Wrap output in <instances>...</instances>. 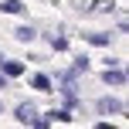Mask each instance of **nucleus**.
Listing matches in <instances>:
<instances>
[{"label": "nucleus", "instance_id": "obj_1", "mask_svg": "<svg viewBox=\"0 0 129 129\" xmlns=\"http://www.w3.org/2000/svg\"><path fill=\"white\" fill-rule=\"evenodd\" d=\"M99 112H122V102H116V99H102V102H99Z\"/></svg>", "mask_w": 129, "mask_h": 129}, {"label": "nucleus", "instance_id": "obj_2", "mask_svg": "<svg viewBox=\"0 0 129 129\" xmlns=\"http://www.w3.org/2000/svg\"><path fill=\"white\" fill-rule=\"evenodd\" d=\"M105 82H109V85H126V71H105Z\"/></svg>", "mask_w": 129, "mask_h": 129}, {"label": "nucleus", "instance_id": "obj_3", "mask_svg": "<svg viewBox=\"0 0 129 129\" xmlns=\"http://www.w3.org/2000/svg\"><path fill=\"white\" fill-rule=\"evenodd\" d=\"M31 82H34V88H38V92H48V88H51V78H48V75H34Z\"/></svg>", "mask_w": 129, "mask_h": 129}, {"label": "nucleus", "instance_id": "obj_4", "mask_svg": "<svg viewBox=\"0 0 129 129\" xmlns=\"http://www.w3.org/2000/svg\"><path fill=\"white\" fill-rule=\"evenodd\" d=\"M17 119H20V122H31V119H34V105H20V109H17Z\"/></svg>", "mask_w": 129, "mask_h": 129}, {"label": "nucleus", "instance_id": "obj_5", "mask_svg": "<svg viewBox=\"0 0 129 129\" xmlns=\"http://www.w3.org/2000/svg\"><path fill=\"white\" fill-rule=\"evenodd\" d=\"M20 71H24V68H20L17 61H4V75H10V78H14V75H20Z\"/></svg>", "mask_w": 129, "mask_h": 129}, {"label": "nucleus", "instance_id": "obj_6", "mask_svg": "<svg viewBox=\"0 0 129 129\" xmlns=\"http://www.w3.org/2000/svg\"><path fill=\"white\" fill-rule=\"evenodd\" d=\"M4 10H7V14H20V10H24V4H20V0H7Z\"/></svg>", "mask_w": 129, "mask_h": 129}, {"label": "nucleus", "instance_id": "obj_7", "mask_svg": "<svg viewBox=\"0 0 129 129\" xmlns=\"http://www.w3.org/2000/svg\"><path fill=\"white\" fill-rule=\"evenodd\" d=\"M17 38L20 41H34V27H17Z\"/></svg>", "mask_w": 129, "mask_h": 129}, {"label": "nucleus", "instance_id": "obj_8", "mask_svg": "<svg viewBox=\"0 0 129 129\" xmlns=\"http://www.w3.org/2000/svg\"><path fill=\"white\" fill-rule=\"evenodd\" d=\"M99 129H112V126H99Z\"/></svg>", "mask_w": 129, "mask_h": 129}, {"label": "nucleus", "instance_id": "obj_9", "mask_svg": "<svg viewBox=\"0 0 129 129\" xmlns=\"http://www.w3.org/2000/svg\"><path fill=\"white\" fill-rule=\"evenodd\" d=\"M0 85H4V75H0Z\"/></svg>", "mask_w": 129, "mask_h": 129}]
</instances>
